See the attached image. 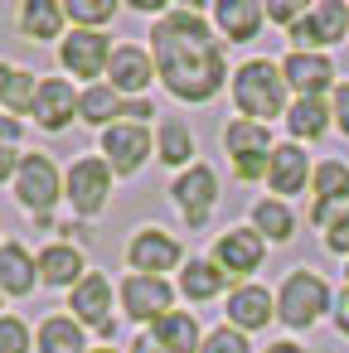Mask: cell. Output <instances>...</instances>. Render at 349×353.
<instances>
[{
  "label": "cell",
  "instance_id": "obj_1",
  "mask_svg": "<svg viewBox=\"0 0 349 353\" xmlns=\"http://www.w3.org/2000/svg\"><path fill=\"white\" fill-rule=\"evenodd\" d=\"M151 59H155V78H165V88L180 102H214L228 78L223 49L214 30L199 20V10L160 15V25L151 30Z\"/></svg>",
  "mask_w": 349,
  "mask_h": 353
},
{
  "label": "cell",
  "instance_id": "obj_2",
  "mask_svg": "<svg viewBox=\"0 0 349 353\" xmlns=\"http://www.w3.org/2000/svg\"><path fill=\"white\" fill-rule=\"evenodd\" d=\"M233 102L257 126H267L272 117H281V107H286V78H281V68L267 63V59L243 63L238 78H233Z\"/></svg>",
  "mask_w": 349,
  "mask_h": 353
},
{
  "label": "cell",
  "instance_id": "obj_3",
  "mask_svg": "<svg viewBox=\"0 0 349 353\" xmlns=\"http://www.w3.org/2000/svg\"><path fill=\"white\" fill-rule=\"evenodd\" d=\"M330 310V290H325V281L315 276V271H291L286 276V285H281V295H276V314L291 324V329H310L320 314Z\"/></svg>",
  "mask_w": 349,
  "mask_h": 353
},
{
  "label": "cell",
  "instance_id": "obj_4",
  "mask_svg": "<svg viewBox=\"0 0 349 353\" xmlns=\"http://www.w3.org/2000/svg\"><path fill=\"white\" fill-rule=\"evenodd\" d=\"M223 145H228V155H233V174L238 179H262L267 174V165H272V131L267 126H257V121H247V117H238L228 131H223Z\"/></svg>",
  "mask_w": 349,
  "mask_h": 353
},
{
  "label": "cell",
  "instance_id": "obj_5",
  "mask_svg": "<svg viewBox=\"0 0 349 353\" xmlns=\"http://www.w3.org/2000/svg\"><path fill=\"white\" fill-rule=\"evenodd\" d=\"M107 194H112V170L107 160H78L64 179V199L73 203L78 218H97L107 208Z\"/></svg>",
  "mask_w": 349,
  "mask_h": 353
},
{
  "label": "cell",
  "instance_id": "obj_6",
  "mask_svg": "<svg viewBox=\"0 0 349 353\" xmlns=\"http://www.w3.org/2000/svg\"><path fill=\"white\" fill-rule=\"evenodd\" d=\"M15 199H20L30 213H49V208L64 199V179H59V170H54L49 155H25V160H20Z\"/></svg>",
  "mask_w": 349,
  "mask_h": 353
},
{
  "label": "cell",
  "instance_id": "obj_7",
  "mask_svg": "<svg viewBox=\"0 0 349 353\" xmlns=\"http://www.w3.org/2000/svg\"><path fill=\"white\" fill-rule=\"evenodd\" d=\"M175 208L185 213V223L189 228H204L209 223V213H214V203H218V174L209 170V165H189L180 179H175Z\"/></svg>",
  "mask_w": 349,
  "mask_h": 353
},
{
  "label": "cell",
  "instance_id": "obj_8",
  "mask_svg": "<svg viewBox=\"0 0 349 353\" xmlns=\"http://www.w3.org/2000/svg\"><path fill=\"white\" fill-rule=\"evenodd\" d=\"M112 44H107V34L102 30H73L68 39H64V49H59V63L73 73V78H102L107 73V63H112Z\"/></svg>",
  "mask_w": 349,
  "mask_h": 353
},
{
  "label": "cell",
  "instance_id": "obj_9",
  "mask_svg": "<svg viewBox=\"0 0 349 353\" xmlns=\"http://www.w3.org/2000/svg\"><path fill=\"white\" fill-rule=\"evenodd\" d=\"M68 310L78 324H93L97 334L112 339V281L102 271H88L73 290H68Z\"/></svg>",
  "mask_w": 349,
  "mask_h": 353
},
{
  "label": "cell",
  "instance_id": "obj_10",
  "mask_svg": "<svg viewBox=\"0 0 349 353\" xmlns=\"http://www.w3.org/2000/svg\"><path fill=\"white\" fill-rule=\"evenodd\" d=\"M310 189H315V213H310V223L330 228L334 218L349 213V165H344V160H325V165H315Z\"/></svg>",
  "mask_w": 349,
  "mask_h": 353
},
{
  "label": "cell",
  "instance_id": "obj_11",
  "mask_svg": "<svg viewBox=\"0 0 349 353\" xmlns=\"http://www.w3.org/2000/svg\"><path fill=\"white\" fill-rule=\"evenodd\" d=\"M102 155H107V170H112V174H136V170L146 165V155H151L146 126H126V121L107 126V131H102Z\"/></svg>",
  "mask_w": 349,
  "mask_h": 353
},
{
  "label": "cell",
  "instance_id": "obj_12",
  "mask_svg": "<svg viewBox=\"0 0 349 353\" xmlns=\"http://www.w3.org/2000/svg\"><path fill=\"white\" fill-rule=\"evenodd\" d=\"M170 300H175V290L165 285V276H126V281H122V310H126L131 319L160 324V319L170 314Z\"/></svg>",
  "mask_w": 349,
  "mask_h": 353
},
{
  "label": "cell",
  "instance_id": "obj_13",
  "mask_svg": "<svg viewBox=\"0 0 349 353\" xmlns=\"http://www.w3.org/2000/svg\"><path fill=\"white\" fill-rule=\"evenodd\" d=\"M126 256H131L136 276H165V271L180 266V242H175L170 232H160V228H141V232L131 237Z\"/></svg>",
  "mask_w": 349,
  "mask_h": 353
},
{
  "label": "cell",
  "instance_id": "obj_14",
  "mask_svg": "<svg viewBox=\"0 0 349 353\" xmlns=\"http://www.w3.org/2000/svg\"><path fill=\"white\" fill-rule=\"evenodd\" d=\"M262 252H267L262 232H252V228H233V232H223V237H218L214 261H218L228 276H247V271H257V266H262Z\"/></svg>",
  "mask_w": 349,
  "mask_h": 353
},
{
  "label": "cell",
  "instance_id": "obj_15",
  "mask_svg": "<svg viewBox=\"0 0 349 353\" xmlns=\"http://www.w3.org/2000/svg\"><path fill=\"white\" fill-rule=\"evenodd\" d=\"M78 107H83V92H73V83L44 78V83H39V102H35V121H39L44 131H64Z\"/></svg>",
  "mask_w": 349,
  "mask_h": 353
},
{
  "label": "cell",
  "instance_id": "obj_16",
  "mask_svg": "<svg viewBox=\"0 0 349 353\" xmlns=\"http://www.w3.org/2000/svg\"><path fill=\"white\" fill-rule=\"evenodd\" d=\"M281 78H286V88H296L301 97H320V92L334 88V63H330L325 54H291V59L281 63Z\"/></svg>",
  "mask_w": 349,
  "mask_h": 353
},
{
  "label": "cell",
  "instance_id": "obj_17",
  "mask_svg": "<svg viewBox=\"0 0 349 353\" xmlns=\"http://www.w3.org/2000/svg\"><path fill=\"white\" fill-rule=\"evenodd\" d=\"M151 73H155V63H151V54L136 49V44H122V49L112 54V63H107L112 88L126 92V97H141V92L151 88Z\"/></svg>",
  "mask_w": 349,
  "mask_h": 353
},
{
  "label": "cell",
  "instance_id": "obj_18",
  "mask_svg": "<svg viewBox=\"0 0 349 353\" xmlns=\"http://www.w3.org/2000/svg\"><path fill=\"white\" fill-rule=\"evenodd\" d=\"M305 179H315L305 150H301L296 141H291V145H276V150H272V165H267V184H272V194H301Z\"/></svg>",
  "mask_w": 349,
  "mask_h": 353
},
{
  "label": "cell",
  "instance_id": "obj_19",
  "mask_svg": "<svg viewBox=\"0 0 349 353\" xmlns=\"http://www.w3.org/2000/svg\"><path fill=\"white\" fill-rule=\"evenodd\" d=\"M262 20H267V10L257 6V0H218L214 6V25L228 34V44H247Z\"/></svg>",
  "mask_w": 349,
  "mask_h": 353
},
{
  "label": "cell",
  "instance_id": "obj_20",
  "mask_svg": "<svg viewBox=\"0 0 349 353\" xmlns=\"http://www.w3.org/2000/svg\"><path fill=\"white\" fill-rule=\"evenodd\" d=\"M276 314V300L262 290V285H238L233 295H228V319H233V329H267V319Z\"/></svg>",
  "mask_w": 349,
  "mask_h": 353
},
{
  "label": "cell",
  "instance_id": "obj_21",
  "mask_svg": "<svg viewBox=\"0 0 349 353\" xmlns=\"http://www.w3.org/2000/svg\"><path fill=\"white\" fill-rule=\"evenodd\" d=\"M35 281H39V261L20 242L0 247V295H30Z\"/></svg>",
  "mask_w": 349,
  "mask_h": 353
},
{
  "label": "cell",
  "instance_id": "obj_22",
  "mask_svg": "<svg viewBox=\"0 0 349 353\" xmlns=\"http://www.w3.org/2000/svg\"><path fill=\"white\" fill-rule=\"evenodd\" d=\"M83 276H88V271H83V252H78V247L54 242V247L39 252V281H44V285H64V290H73Z\"/></svg>",
  "mask_w": 349,
  "mask_h": 353
},
{
  "label": "cell",
  "instance_id": "obj_23",
  "mask_svg": "<svg viewBox=\"0 0 349 353\" xmlns=\"http://www.w3.org/2000/svg\"><path fill=\"white\" fill-rule=\"evenodd\" d=\"M151 339L160 343V353H199L204 343H199V324H194V314H185V310H170L160 324H151Z\"/></svg>",
  "mask_w": 349,
  "mask_h": 353
},
{
  "label": "cell",
  "instance_id": "obj_24",
  "mask_svg": "<svg viewBox=\"0 0 349 353\" xmlns=\"http://www.w3.org/2000/svg\"><path fill=\"white\" fill-rule=\"evenodd\" d=\"M83 348H88V339L73 314H54L39 324V353H83Z\"/></svg>",
  "mask_w": 349,
  "mask_h": 353
},
{
  "label": "cell",
  "instance_id": "obj_25",
  "mask_svg": "<svg viewBox=\"0 0 349 353\" xmlns=\"http://www.w3.org/2000/svg\"><path fill=\"white\" fill-rule=\"evenodd\" d=\"M223 285H228V271H223L218 261H189V266L180 271V290H185L189 300H214Z\"/></svg>",
  "mask_w": 349,
  "mask_h": 353
},
{
  "label": "cell",
  "instance_id": "obj_26",
  "mask_svg": "<svg viewBox=\"0 0 349 353\" xmlns=\"http://www.w3.org/2000/svg\"><path fill=\"white\" fill-rule=\"evenodd\" d=\"M64 6H54V0H30V6L20 10V30L30 34V39H59V30H64Z\"/></svg>",
  "mask_w": 349,
  "mask_h": 353
},
{
  "label": "cell",
  "instance_id": "obj_27",
  "mask_svg": "<svg viewBox=\"0 0 349 353\" xmlns=\"http://www.w3.org/2000/svg\"><path fill=\"white\" fill-rule=\"evenodd\" d=\"M78 117H83V121H93V126H117L112 117H122V92H117L112 83H93V88L83 92Z\"/></svg>",
  "mask_w": 349,
  "mask_h": 353
},
{
  "label": "cell",
  "instance_id": "obj_28",
  "mask_svg": "<svg viewBox=\"0 0 349 353\" xmlns=\"http://www.w3.org/2000/svg\"><path fill=\"white\" fill-rule=\"evenodd\" d=\"M330 121H334V117H330V107H325L320 97H296V107H291V117H286L291 136H305V141L325 136V126H330Z\"/></svg>",
  "mask_w": 349,
  "mask_h": 353
},
{
  "label": "cell",
  "instance_id": "obj_29",
  "mask_svg": "<svg viewBox=\"0 0 349 353\" xmlns=\"http://www.w3.org/2000/svg\"><path fill=\"white\" fill-rule=\"evenodd\" d=\"M310 25H315L320 44H339L349 34V6H344V0H320V6L310 10Z\"/></svg>",
  "mask_w": 349,
  "mask_h": 353
},
{
  "label": "cell",
  "instance_id": "obj_30",
  "mask_svg": "<svg viewBox=\"0 0 349 353\" xmlns=\"http://www.w3.org/2000/svg\"><path fill=\"white\" fill-rule=\"evenodd\" d=\"M252 223H257V232H267L272 242H286V237L296 232V218H291V208H286L281 199H262V203L252 208Z\"/></svg>",
  "mask_w": 349,
  "mask_h": 353
},
{
  "label": "cell",
  "instance_id": "obj_31",
  "mask_svg": "<svg viewBox=\"0 0 349 353\" xmlns=\"http://www.w3.org/2000/svg\"><path fill=\"white\" fill-rule=\"evenodd\" d=\"M194 155V136H189V126H180V121H160V160L165 165H185Z\"/></svg>",
  "mask_w": 349,
  "mask_h": 353
},
{
  "label": "cell",
  "instance_id": "obj_32",
  "mask_svg": "<svg viewBox=\"0 0 349 353\" xmlns=\"http://www.w3.org/2000/svg\"><path fill=\"white\" fill-rule=\"evenodd\" d=\"M64 15H68L73 25H83V30H97V25H107V20L117 15V0H68Z\"/></svg>",
  "mask_w": 349,
  "mask_h": 353
},
{
  "label": "cell",
  "instance_id": "obj_33",
  "mask_svg": "<svg viewBox=\"0 0 349 353\" xmlns=\"http://www.w3.org/2000/svg\"><path fill=\"white\" fill-rule=\"evenodd\" d=\"M35 102H39V83H35V73H20V68H15L10 92H6V107H10L15 117H25V112H35Z\"/></svg>",
  "mask_w": 349,
  "mask_h": 353
},
{
  "label": "cell",
  "instance_id": "obj_34",
  "mask_svg": "<svg viewBox=\"0 0 349 353\" xmlns=\"http://www.w3.org/2000/svg\"><path fill=\"white\" fill-rule=\"evenodd\" d=\"M0 353H30V329L10 314H0Z\"/></svg>",
  "mask_w": 349,
  "mask_h": 353
},
{
  "label": "cell",
  "instance_id": "obj_35",
  "mask_svg": "<svg viewBox=\"0 0 349 353\" xmlns=\"http://www.w3.org/2000/svg\"><path fill=\"white\" fill-rule=\"evenodd\" d=\"M199 353H247V339H243V329H214L209 339H204V348Z\"/></svg>",
  "mask_w": 349,
  "mask_h": 353
},
{
  "label": "cell",
  "instance_id": "obj_36",
  "mask_svg": "<svg viewBox=\"0 0 349 353\" xmlns=\"http://www.w3.org/2000/svg\"><path fill=\"white\" fill-rule=\"evenodd\" d=\"M325 247H330V252H339V256H349V213H344V218H334V223L325 228Z\"/></svg>",
  "mask_w": 349,
  "mask_h": 353
},
{
  "label": "cell",
  "instance_id": "obj_37",
  "mask_svg": "<svg viewBox=\"0 0 349 353\" xmlns=\"http://www.w3.org/2000/svg\"><path fill=\"white\" fill-rule=\"evenodd\" d=\"M330 117H334V126L349 136V83H344V88H334V97H330Z\"/></svg>",
  "mask_w": 349,
  "mask_h": 353
},
{
  "label": "cell",
  "instance_id": "obj_38",
  "mask_svg": "<svg viewBox=\"0 0 349 353\" xmlns=\"http://www.w3.org/2000/svg\"><path fill=\"white\" fill-rule=\"evenodd\" d=\"M262 10H267V20H286V25H296V20L305 15V10L296 6V0H267Z\"/></svg>",
  "mask_w": 349,
  "mask_h": 353
},
{
  "label": "cell",
  "instance_id": "obj_39",
  "mask_svg": "<svg viewBox=\"0 0 349 353\" xmlns=\"http://www.w3.org/2000/svg\"><path fill=\"white\" fill-rule=\"evenodd\" d=\"M122 117H126V126H141V121L155 117V107H151L146 97H131V102H122Z\"/></svg>",
  "mask_w": 349,
  "mask_h": 353
},
{
  "label": "cell",
  "instance_id": "obj_40",
  "mask_svg": "<svg viewBox=\"0 0 349 353\" xmlns=\"http://www.w3.org/2000/svg\"><path fill=\"white\" fill-rule=\"evenodd\" d=\"M20 160H25V155H15V145H0V184L20 174Z\"/></svg>",
  "mask_w": 349,
  "mask_h": 353
},
{
  "label": "cell",
  "instance_id": "obj_41",
  "mask_svg": "<svg viewBox=\"0 0 349 353\" xmlns=\"http://www.w3.org/2000/svg\"><path fill=\"white\" fill-rule=\"evenodd\" d=\"M334 329H339V334L349 339V285L339 290V305H334Z\"/></svg>",
  "mask_w": 349,
  "mask_h": 353
},
{
  "label": "cell",
  "instance_id": "obj_42",
  "mask_svg": "<svg viewBox=\"0 0 349 353\" xmlns=\"http://www.w3.org/2000/svg\"><path fill=\"white\" fill-rule=\"evenodd\" d=\"M20 141V121L15 117H0V145H15Z\"/></svg>",
  "mask_w": 349,
  "mask_h": 353
},
{
  "label": "cell",
  "instance_id": "obj_43",
  "mask_svg": "<svg viewBox=\"0 0 349 353\" xmlns=\"http://www.w3.org/2000/svg\"><path fill=\"white\" fill-rule=\"evenodd\" d=\"M10 78H15V68L0 63V102H6V92H10Z\"/></svg>",
  "mask_w": 349,
  "mask_h": 353
},
{
  "label": "cell",
  "instance_id": "obj_44",
  "mask_svg": "<svg viewBox=\"0 0 349 353\" xmlns=\"http://www.w3.org/2000/svg\"><path fill=\"white\" fill-rule=\"evenodd\" d=\"M267 353H305V348H301V343H272Z\"/></svg>",
  "mask_w": 349,
  "mask_h": 353
},
{
  "label": "cell",
  "instance_id": "obj_45",
  "mask_svg": "<svg viewBox=\"0 0 349 353\" xmlns=\"http://www.w3.org/2000/svg\"><path fill=\"white\" fill-rule=\"evenodd\" d=\"M93 353H117V348H93Z\"/></svg>",
  "mask_w": 349,
  "mask_h": 353
},
{
  "label": "cell",
  "instance_id": "obj_46",
  "mask_svg": "<svg viewBox=\"0 0 349 353\" xmlns=\"http://www.w3.org/2000/svg\"><path fill=\"white\" fill-rule=\"evenodd\" d=\"M344 276H349V266H344Z\"/></svg>",
  "mask_w": 349,
  "mask_h": 353
}]
</instances>
